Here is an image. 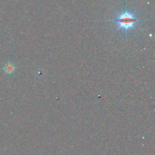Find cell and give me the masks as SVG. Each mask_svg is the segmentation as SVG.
I'll return each instance as SVG.
<instances>
[{
    "label": "cell",
    "mask_w": 155,
    "mask_h": 155,
    "mask_svg": "<svg viewBox=\"0 0 155 155\" xmlns=\"http://www.w3.org/2000/svg\"><path fill=\"white\" fill-rule=\"evenodd\" d=\"M117 25V30H121L125 33L136 28L139 19L136 17L135 13L129 11L127 9L120 12L117 16L116 19L113 20Z\"/></svg>",
    "instance_id": "6da1fadb"
},
{
    "label": "cell",
    "mask_w": 155,
    "mask_h": 155,
    "mask_svg": "<svg viewBox=\"0 0 155 155\" xmlns=\"http://www.w3.org/2000/svg\"><path fill=\"white\" fill-rule=\"evenodd\" d=\"M3 69L6 73L12 74L14 72V71L15 70V65L12 63L7 62L4 65Z\"/></svg>",
    "instance_id": "7a4b0ae2"
}]
</instances>
